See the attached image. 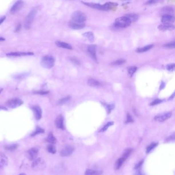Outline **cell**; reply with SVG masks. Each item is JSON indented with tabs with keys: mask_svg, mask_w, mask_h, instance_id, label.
Masks as SVG:
<instances>
[{
	"mask_svg": "<svg viewBox=\"0 0 175 175\" xmlns=\"http://www.w3.org/2000/svg\"><path fill=\"white\" fill-rule=\"evenodd\" d=\"M1 109H4V110H6V108H3V107H0V110H1Z\"/></svg>",
	"mask_w": 175,
	"mask_h": 175,
	"instance_id": "cell-52",
	"label": "cell"
},
{
	"mask_svg": "<svg viewBox=\"0 0 175 175\" xmlns=\"http://www.w3.org/2000/svg\"><path fill=\"white\" fill-rule=\"evenodd\" d=\"M83 35L84 37H85V38H87L88 40L90 41V42H94V39H95V37L94 35L92 32H86V33H84L83 34Z\"/></svg>",
	"mask_w": 175,
	"mask_h": 175,
	"instance_id": "cell-24",
	"label": "cell"
},
{
	"mask_svg": "<svg viewBox=\"0 0 175 175\" xmlns=\"http://www.w3.org/2000/svg\"><path fill=\"white\" fill-rule=\"evenodd\" d=\"M126 62V61L124 59H119V60H116L115 61L111 63V65H114V66H117V65H122Z\"/></svg>",
	"mask_w": 175,
	"mask_h": 175,
	"instance_id": "cell-31",
	"label": "cell"
},
{
	"mask_svg": "<svg viewBox=\"0 0 175 175\" xmlns=\"http://www.w3.org/2000/svg\"><path fill=\"white\" fill-rule=\"evenodd\" d=\"M55 44L57 45V46L59 47L65 48V49H70V50L73 49L72 46L70 44L67 43L63 42H61V41H57L55 42Z\"/></svg>",
	"mask_w": 175,
	"mask_h": 175,
	"instance_id": "cell-18",
	"label": "cell"
},
{
	"mask_svg": "<svg viewBox=\"0 0 175 175\" xmlns=\"http://www.w3.org/2000/svg\"><path fill=\"white\" fill-rule=\"evenodd\" d=\"M21 24H19V25H17V27L15 28V31L18 32L21 29Z\"/></svg>",
	"mask_w": 175,
	"mask_h": 175,
	"instance_id": "cell-47",
	"label": "cell"
},
{
	"mask_svg": "<svg viewBox=\"0 0 175 175\" xmlns=\"http://www.w3.org/2000/svg\"><path fill=\"white\" fill-rule=\"evenodd\" d=\"M126 18H128L129 20H130L131 22H134L137 21L139 17L138 15H137L136 14L134 13H130V14H127L125 15Z\"/></svg>",
	"mask_w": 175,
	"mask_h": 175,
	"instance_id": "cell-23",
	"label": "cell"
},
{
	"mask_svg": "<svg viewBox=\"0 0 175 175\" xmlns=\"http://www.w3.org/2000/svg\"><path fill=\"white\" fill-rule=\"evenodd\" d=\"M3 89L2 88H0V93H1L2 92Z\"/></svg>",
	"mask_w": 175,
	"mask_h": 175,
	"instance_id": "cell-53",
	"label": "cell"
},
{
	"mask_svg": "<svg viewBox=\"0 0 175 175\" xmlns=\"http://www.w3.org/2000/svg\"><path fill=\"white\" fill-rule=\"evenodd\" d=\"M47 141L48 142L50 143L51 144H55L57 142V139L53 135L52 133H50L47 138Z\"/></svg>",
	"mask_w": 175,
	"mask_h": 175,
	"instance_id": "cell-27",
	"label": "cell"
},
{
	"mask_svg": "<svg viewBox=\"0 0 175 175\" xmlns=\"http://www.w3.org/2000/svg\"><path fill=\"white\" fill-rule=\"evenodd\" d=\"M133 121H134V120H133V118L132 117V116H131L130 114H128V115H127V119H126V123H128L133 122Z\"/></svg>",
	"mask_w": 175,
	"mask_h": 175,
	"instance_id": "cell-40",
	"label": "cell"
},
{
	"mask_svg": "<svg viewBox=\"0 0 175 175\" xmlns=\"http://www.w3.org/2000/svg\"><path fill=\"white\" fill-rule=\"evenodd\" d=\"M102 174V171L100 170H95L88 169L85 172V175H101Z\"/></svg>",
	"mask_w": 175,
	"mask_h": 175,
	"instance_id": "cell-20",
	"label": "cell"
},
{
	"mask_svg": "<svg viewBox=\"0 0 175 175\" xmlns=\"http://www.w3.org/2000/svg\"><path fill=\"white\" fill-rule=\"evenodd\" d=\"M34 93L37 94H39V95H46L48 93V92H45V91H43V90H40V91H38V92H34Z\"/></svg>",
	"mask_w": 175,
	"mask_h": 175,
	"instance_id": "cell-42",
	"label": "cell"
},
{
	"mask_svg": "<svg viewBox=\"0 0 175 175\" xmlns=\"http://www.w3.org/2000/svg\"><path fill=\"white\" fill-rule=\"evenodd\" d=\"M162 102V100L157 99H156L154 101H153L152 102L150 103V105H152V106H154V105H157V104H160Z\"/></svg>",
	"mask_w": 175,
	"mask_h": 175,
	"instance_id": "cell-39",
	"label": "cell"
},
{
	"mask_svg": "<svg viewBox=\"0 0 175 175\" xmlns=\"http://www.w3.org/2000/svg\"><path fill=\"white\" fill-rule=\"evenodd\" d=\"M157 145L158 143H152V144L149 145L148 148H146V153H147V154H148V153L150 152L152 150H153L154 148H156Z\"/></svg>",
	"mask_w": 175,
	"mask_h": 175,
	"instance_id": "cell-32",
	"label": "cell"
},
{
	"mask_svg": "<svg viewBox=\"0 0 175 175\" xmlns=\"http://www.w3.org/2000/svg\"><path fill=\"white\" fill-rule=\"evenodd\" d=\"M70 99V96H67V97H66L65 98H63L62 99H61V100H59V102H58V104H59V105H62V104H64L65 103L68 102Z\"/></svg>",
	"mask_w": 175,
	"mask_h": 175,
	"instance_id": "cell-35",
	"label": "cell"
},
{
	"mask_svg": "<svg viewBox=\"0 0 175 175\" xmlns=\"http://www.w3.org/2000/svg\"><path fill=\"white\" fill-rule=\"evenodd\" d=\"M44 132V129H43L42 128H40V127H37L36 130H35V132L31 134V136H35L37 135L38 134H42V133Z\"/></svg>",
	"mask_w": 175,
	"mask_h": 175,
	"instance_id": "cell-30",
	"label": "cell"
},
{
	"mask_svg": "<svg viewBox=\"0 0 175 175\" xmlns=\"http://www.w3.org/2000/svg\"><path fill=\"white\" fill-rule=\"evenodd\" d=\"M31 167L34 170H43L46 168V163L42 158H39L33 161Z\"/></svg>",
	"mask_w": 175,
	"mask_h": 175,
	"instance_id": "cell-5",
	"label": "cell"
},
{
	"mask_svg": "<svg viewBox=\"0 0 175 175\" xmlns=\"http://www.w3.org/2000/svg\"><path fill=\"white\" fill-rule=\"evenodd\" d=\"M161 22L164 24H171L172 23L174 22L175 18L173 15H163L161 19Z\"/></svg>",
	"mask_w": 175,
	"mask_h": 175,
	"instance_id": "cell-12",
	"label": "cell"
},
{
	"mask_svg": "<svg viewBox=\"0 0 175 175\" xmlns=\"http://www.w3.org/2000/svg\"><path fill=\"white\" fill-rule=\"evenodd\" d=\"M131 23L132 22L130 20L125 16H124L116 19L114 25L116 27L124 28L130 26Z\"/></svg>",
	"mask_w": 175,
	"mask_h": 175,
	"instance_id": "cell-3",
	"label": "cell"
},
{
	"mask_svg": "<svg viewBox=\"0 0 175 175\" xmlns=\"http://www.w3.org/2000/svg\"><path fill=\"white\" fill-rule=\"evenodd\" d=\"M19 175H26L25 174H24V173H22V174H20Z\"/></svg>",
	"mask_w": 175,
	"mask_h": 175,
	"instance_id": "cell-54",
	"label": "cell"
},
{
	"mask_svg": "<svg viewBox=\"0 0 175 175\" xmlns=\"http://www.w3.org/2000/svg\"><path fill=\"white\" fill-rule=\"evenodd\" d=\"M166 68L168 71H173L174 70H175V64L174 63H172V64H168L166 66Z\"/></svg>",
	"mask_w": 175,
	"mask_h": 175,
	"instance_id": "cell-37",
	"label": "cell"
},
{
	"mask_svg": "<svg viewBox=\"0 0 175 175\" xmlns=\"http://www.w3.org/2000/svg\"><path fill=\"white\" fill-rule=\"evenodd\" d=\"M37 13V10L35 8H33L32 10L30 11L29 13H28L25 21V27L26 28L28 29L30 28V25L33 23V21L35 19V15Z\"/></svg>",
	"mask_w": 175,
	"mask_h": 175,
	"instance_id": "cell-6",
	"label": "cell"
},
{
	"mask_svg": "<svg viewBox=\"0 0 175 175\" xmlns=\"http://www.w3.org/2000/svg\"><path fill=\"white\" fill-rule=\"evenodd\" d=\"M24 5L22 1H18L14 4L10 9V13L12 14H15L20 11Z\"/></svg>",
	"mask_w": 175,
	"mask_h": 175,
	"instance_id": "cell-9",
	"label": "cell"
},
{
	"mask_svg": "<svg viewBox=\"0 0 175 175\" xmlns=\"http://www.w3.org/2000/svg\"><path fill=\"white\" fill-rule=\"evenodd\" d=\"M86 20L85 14L80 11H75L71 15V21L74 22L84 24Z\"/></svg>",
	"mask_w": 175,
	"mask_h": 175,
	"instance_id": "cell-4",
	"label": "cell"
},
{
	"mask_svg": "<svg viewBox=\"0 0 175 175\" xmlns=\"http://www.w3.org/2000/svg\"><path fill=\"white\" fill-rule=\"evenodd\" d=\"M133 150V149H132V148H128V149L125 150L124 152V153L123 154L122 156L121 157V158L125 161L130 156L131 153H132Z\"/></svg>",
	"mask_w": 175,
	"mask_h": 175,
	"instance_id": "cell-25",
	"label": "cell"
},
{
	"mask_svg": "<svg viewBox=\"0 0 175 175\" xmlns=\"http://www.w3.org/2000/svg\"><path fill=\"white\" fill-rule=\"evenodd\" d=\"M175 97V93H173V95L170 96V97L169 98V100H171V99H173V98Z\"/></svg>",
	"mask_w": 175,
	"mask_h": 175,
	"instance_id": "cell-49",
	"label": "cell"
},
{
	"mask_svg": "<svg viewBox=\"0 0 175 175\" xmlns=\"http://www.w3.org/2000/svg\"><path fill=\"white\" fill-rule=\"evenodd\" d=\"M47 150L49 153L53 154H55L56 153V148H55V146L52 144L48 145L47 147Z\"/></svg>",
	"mask_w": 175,
	"mask_h": 175,
	"instance_id": "cell-29",
	"label": "cell"
},
{
	"mask_svg": "<svg viewBox=\"0 0 175 175\" xmlns=\"http://www.w3.org/2000/svg\"><path fill=\"white\" fill-rule=\"evenodd\" d=\"M143 160H142V161H141L140 162L138 163V164H137L136 165L135 167V168L136 170H138L139 168H141V166L143 164Z\"/></svg>",
	"mask_w": 175,
	"mask_h": 175,
	"instance_id": "cell-43",
	"label": "cell"
},
{
	"mask_svg": "<svg viewBox=\"0 0 175 175\" xmlns=\"http://www.w3.org/2000/svg\"><path fill=\"white\" fill-rule=\"evenodd\" d=\"M158 29L162 31H166V30H174L175 28L174 25L172 24H164L163 23V24L159 25L158 26Z\"/></svg>",
	"mask_w": 175,
	"mask_h": 175,
	"instance_id": "cell-16",
	"label": "cell"
},
{
	"mask_svg": "<svg viewBox=\"0 0 175 175\" xmlns=\"http://www.w3.org/2000/svg\"><path fill=\"white\" fill-rule=\"evenodd\" d=\"M71 60L73 63H75L76 64H80V62H79V61L75 58H71Z\"/></svg>",
	"mask_w": 175,
	"mask_h": 175,
	"instance_id": "cell-44",
	"label": "cell"
},
{
	"mask_svg": "<svg viewBox=\"0 0 175 175\" xmlns=\"http://www.w3.org/2000/svg\"><path fill=\"white\" fill-rule=\"evenodd\" d=\"M172 115V113L171 112L163 113V114H159L158 115L156 116L154 118V120L158 122H163L171 117Z\"/></svg>",
	"mask_w": 175,
	"mask_h": 175,
	"instance_id": "cell-10",
	"label": "cell"
},
{
	"mask_svg": "<svg viewBox=\"0 0 175 175\" xmlns=\"http://www.w3.org/2000/svg\"><path fill=\"white\" fill-rule=\"evenodd\" d=\"M74 148L71 146H67L64 148H63L61 153L60 155L62 157H67L71 155L73 152H74Z\"/></svg>",
	"mask_w": 175,
	"mask_h": 175,
	"instance_id": "cell-11",
	"label": "cell"
},
{
	"mask_svg": "<svg viewBox=\"0 0 175 175\" xmlns=\"http://www.w3.org/2000/svg\"><path fill=\"white\" fill-rule=\"evenodd\" d=\"M5 19H6V16L0 17V25L4 21Z\"/></svg>",
	"mask_w": 175,
	"mask_h": 175,
	"instance_id": "cell-46",
	"label": "cell"
},
{
	"mask_svg": "<svg viewBox=\"0 0 175 175\" xmlns=\"http://www.w3.org/2000/svg\"><path fill=\"white\" fill-rule=\"evenodd\" d=\"M39 149L37 148H33L27 152V157L31 161L35 160L38 157Z\"/></svg>",
	"mask_w": 175,
	"mask_h": 175,
	"instance_id": "cell-8",
	"label": "cell"
},
{
	"mask_svg": "<svg viewBox=\"0 0 175 175\" xmlns=\"http://www.w3.org/2000/svg\"><path fill=\"white\" fill-rule=\"evenodd\" d=\"M88 85L92 87H97L101 85V83L99 81L93 79H90L88 80Z\"/></svg>",
	"mask_w": 175,
	"mask_h": 175,
	"instance_id": "cell-22",
	"label": "cell"
},
{
	"mask_svg": "<svg viewBox=\"0 0 175 175\" xmlns=\"http://www.w3.org/2000/svg\"><path fill=\"white\" fill-rule=\"evenodd\" d=\"M114 123L113 122H108L106 125L104 126V127H103L102 129H101V130H100V132H104L106 130H107L108 128H109V127H110L111 126H112V125L114 124Z\"/></svg>",
	"mask_w": 175,
	"mask_h": 175,
	"instance_id": "cell-34",
	"label": "cell"
},
{
	"mask_svg": "<svg viewBox=\"0 0 175 175\" xmlns=\"http://www.w3.org/2000/svg\"><path fill=\"white\" fill-rule=\"evenodd\" d=\"M88 52L93 60L97 61L96 48L95 45H90L88 48Z\"/></svg>",
	"mask_w": 175,
	"mask_h": 175,
	"instance_id": "cell-13",
	"label": "cell"
},
{
	"mask_svg": "<svg viewBox=\"0 0 175 175\" xmlns=\"http://www.w3.org/2000/svg\"><path fill=\"white\" fill-rule=\"evenodd\" d=\"M7 164V160L6 158H3L0 161V168H4Z\"/></svg>",
	"mask_w": 175,
	"mask_h": 175,
	"instance_id": "cell-36",
	"label": "cell"
},
{
	"mask_svg": "<svg viewBox=\"0 0 175 175\" xmlns=\"http://www.w3.org/2000/svg\"><path fill=\"white\" fill-rule=\"evenodd\" d=\"M5 39L4 38H2V37H0V41H4Z\"/></svg>",
	"mask_w": 175,
	"mask_h": 175,
	"instance_id": "cell-51",
	"label": "cell"
},
{
	"mask_svg": "<svg viewBox=\"0 0 175 175\" xmlns=\"http://www.w3.org/2000/svg\"><path fill=\"white\" fill-rule=\"evenodd\" d=\"M18 145L17 144H12V145H7L5 147V149L9 151H13L16 150L18 148Z\"/></svg>",
	"mask_w": 175,
	"mask_h": 175,
	"instance_id": "cell-33",
	"label": "cell"
},
{
	"mask_svg": "<svg viewBox=\"0 0 175 175\" xmlns=\"http://www.w3.org/2000/svg\"><path fill=\"white\" fill-rule=\"evenodd\" d=\"M33 111L34 113L35 119L37 120H39L42 118V110L39 106L35 105L33 108Z\"/></svg>",
	"mask_w": 175,
	"mask_h": 175,
	"instance_id": "cell-14",
	"label": "cell"
},
{
	"mask_svg": "<svg viewBox=\"0 0 175 175\" xmlns=\"http://www.w3.org/2000/svg\"><path fill=\"white\" fill-rule=\"evenodd\" d=\"M55 59L51 55H46L43 57L41 60V65L43 67L50 69L55 65Z\"/></svg>",
	"mask_w": 175,
	"mask_h": 175,
	"instance_id": "cell-2",
	"label": "cell"
},
{
	"mask_svg": "<svg viewBox=\"0 0 175 175\" xmlns=\"http://www.w3.org/2000/svg\"><path fill=\"white\" fill-rule=\"evenodd\" d=\"M69 26L70 28H73V29H81L85 27V24L74 22L71 21L69 23Z\"/></svg>",
	"mask_w": 175,
	"mask_h": 175,
	"instance_id": "cell-17",
	"label": "cell"
},
{
	"mask_svg": "<svg viewBox=\"0 0 175 175\" xmlns=\"http://www.w3.org/2000/svg\"><path fill=\"white\" fill-rule=\"evenodd\" d=\"M137 68L135 66H133V67H130L128 69V75H130V77H132L134 74L136 73V71H137Z\"/></svg>",
	"mask_w": 175,
	"mask_h": 175,
	"instance_id": "cell-28",
	"label": "cell"
},
{
	"mask_svg": "<svg viewBox=\"0 0 175 175\" xmlns=\"http://www.w3.org/2000/svg\"><path fill=\"white\" fill-rule=\"evenodd\" d=\"M55 124L56 126L58 128H60L61 130H64V119L62 115L59 116L58 117L56 118L55 120Z\"/></svg>",
	"mask_w": 175,
	"mask_h": 175,
	"instance_id": "cell-15",
	"label": "cell"
},
{
	"mask_svg": "<svg viewBox=\"0 0 175 175\" xmlns=\"http://www.w3.org/2000/svg\"><path fill=\"white\" fill-rule=\"evenodd\" d=\"M164 87H165V83L163 82H162V83H161V84L160 85V90H162V89H163V88H164Z\"/></svg>",
	"mask_w": 175,
	"mask_h": 175,
	"instance_id": "cell-48",
	"label": "cell"
},
{
	"mask_svg": "<svg viewBox=\"0 0 175 175\" xmlns=\"http://www.w3.org/2000/svg\"><path fill=\"white\" fill-rule=\"evenodd\" d=\"M135 175H143L142 173H141L140 172H138Z\"/></svg>",
	"mask_w": 175,
	"mask_h": 175,
	"instance_id": "cell-50",
	"label": "cell"
},
{
	"mask_svg": "<svg viewBox=\"0 0 175 175\" xmlns=\"http://www.w3.org/2000/svg\"><path fill=\"white\" fill-rule=\"evenodd\" d=\"M153 46H154V45H153V44L148 45H147V46H146L143 47L137 48L136 51V52H137V53H144V52L147 51L148 50L151 49L153 47Z\"/></svg>",
	"mask_w": 175,
	"mask_h": 175,
	"instance_id": "cell-21",
	"label": "cell"
},
{
	"mask_svg": "<svg viewBox=\"0 0 175 175\" xmlns=\"http://www.w3.org/2000/svg\"><path fill=\"white\" fill-rule=\"evenodd\" d=\"M156 2H157V1H148L145 3V4L146 5H151V4H154Z\"/></svg>",
	"mask_w": 175,
	"mask_h": 175,
	"instance_id": "cell-45",
	"label": "cell"
},
{
	"mask_svg": "<svg viewBox=\"0 0 175 175\" xmlns=\"http://www.w3.org/2000/svg\"><path fill=\"white\" fill-rule=\"evenodd\" d=\"M22 101L19 98H14L13 99L8 100L6 102V105L11 108H18L22 104Z\"/></svg>",
	"mask_w": 175,
	"mask_h": 175,
	"instance_id": "cell-7",
	"label": "cell"
},
{
	"mask_svg": "<svg viewBox=\"0 0 175 175\" xmlns=\"http://www.w3.org/2000/svg\"><path fill=\"white\" fill-rule=\"evenodd\" d=\"M33 53H20V52H17V53H9L7 54L8 56H11V57H20L21 55H33Z\"/></svg>",
	"mask_w": 175,
	"mask_h": 175,
	"instance_id": "cell-19",
	"label": "cell"
},
{
	"mask_svg": "<svg viewBox=\"0 0 175 175\" xmlns=\"http://www.w3.org/2000/svg\"><path fill=\"white\" fill-rule=\"evenodd\" d=\"M114 108V105H113V104L108 105L107 106V110H108V114H110L111 111L113 110Z\"/></svg>",
	"mask_w": 175,
	"mask_h": 175,
	"instance_id": "cell-41",
	"label": "cell"
},
{
	"mask_svg": "<svg viewBox=\"0 0 175 175\" xmlns=\"http://www.w3.org/2000/svg\"><path fill=\"white\" fill-rule=\"evenodd\" d=\"M125 161V160H124L123 158L121 157L117 160V161H116L115 164V169L116 170H118L119 169H120V168L122 166V165H123V163Z\"/></svg>",
	"mask_w": 175,
	"mask_h": 175,
	"instance_id": "cell-26",
	"label": "cell"
},
{
	"mask_svg": "<svg viewBox=\"0 0 175 175\" xmlns=\"http://www.w3.org/2000/svg\"><path fill=\"white\" fill-rule=\"evenodd\" d=\"M82 3L85 5L88 6L93 8L102 10H110L113 6L117 5V4H115V3L110 2L107 3L104 5H100V4H96V3H93L83 2H82Z\"/></svg>",
	"mask_w": 175,
	"mask_h": 175,
	"instance_id": "cell-1",
	"label": "cell"
},
{
	"mask_svg": "<svg viewBox=\"0 0 175 175\" xmlns=\"http://www.w3.org/2000/svg\"><path fill=\"white\" fill-rule=\"evenodd\" d=\"M163 46L166 48H171V49L174 48L175 47V42H173L169 43H168V44H166L165 45H164Z\"/></svg>",
	"mask_w": 175,
	"mask_h": 175,
	"instance_id": "cell-38",
	"label": "cell"
}]
</instances>
